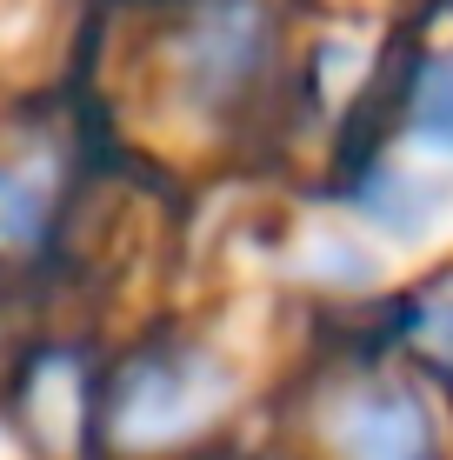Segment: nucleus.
<instances>
[{"instance_id": "f03ea898", "label": "nucleus", "mask_w": 453, "mask_h": 460, "mask_svg": "<svg viewBox=\"0 0 453 460\" xmlns=\"http://www.w3.org/2000/svg\"><path fill=\"white\" fill-rule=\"evenodd\" d=\"M427 414L400 387H353L327 407V440L347 460H420L427 454Z\"/></svg>"}, {"instance_id": "20e7f679", "label": "nucleus", "mask_w": 453, "mask_h": 460, "mask_svg": "<svg viewBox=\"0 0 453 460\" xmlns=\"http://www.w3.org/2000/svg\"><path fill=\"white\" fill-rule=\"evenodd\" d=\"M40 214H47L40 173L7 167V173H0V241H34V234H40Z\"/></svg>"}, {"instance_id": "f257e3e1", "label": "nucleus", "mask_w": 453, "mask_h": 460, "mask_svg": "<svg viewBox=\"0 0 453 460\" xmlns=\"http://www.w3.org/2000/svg\"><path fill=\"white\" fill-rule=\"evenodd\" d=\"M227 407V374L200 354H174V360H140L127 367V380L114 387V440L127 447H161V440H180L194 427H207Z\"/></svg>"}, {"instance_id": "7ed1b4c3", "label": "nucleus", "mask_w": 453, "mask_h": 460, "mask_svg": "<svg viewBox=\"0 0 453 460\" xmlns=\"http://www.w3.org/2000/svg\"><path fill=\"white\" fill-rule=\"evenodd\" d=\"M414 134L433 154H453V54L427 60L414 81Z\"/></svg>"}, {"instance_id": "39448f33", "label": "nucleus", "mask_w": 453, "mask_h": 460, "mask_svg": "<svg viewBox=\"0 0 453 460\" xmlns=\"http://www.w3.org/2000/svg\"><path fill=\"white\" fill-rule=\"evenodd\" d=\"M414 334L427 341V354H440V360H453V294H440V300H427V307L414 314Z\"/></svg>"}]
</instances>
